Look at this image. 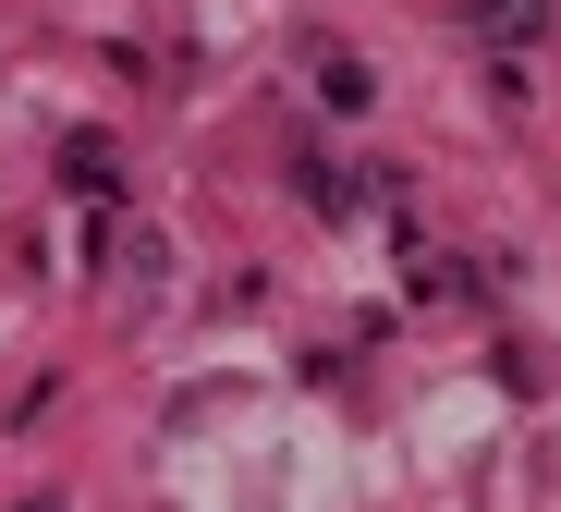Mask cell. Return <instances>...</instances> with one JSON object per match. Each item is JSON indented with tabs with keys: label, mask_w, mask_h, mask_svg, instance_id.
Here are the masks:
<instances>
[{
	"label": "cell",
	"mask_w": 561,
	"mask_h": 512,
	"mask_svg": "<svg viewBox=\"0 0 561 512\" xmlns=\"http://www.w3.org/2000/svg\"><path fill=\"white\" fill-rule=\"evenodd\" d=\"M463 25H477V37H537L549 0H463Z\"/></svg>",
	"instance_id": "cell-1"
}]
</instances>
